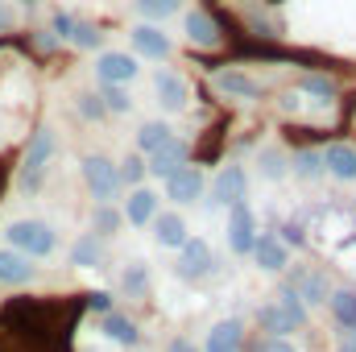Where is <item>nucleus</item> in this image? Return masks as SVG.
<instances>
[{"label": "nucleus", "instance_id": "nucleus-14", "mask_svg": "<svg viewBox=\"0 0 356 352\" xmlns=\"http://www.w3.org/2000/svg\"><path fill=\"white\" fill-rule=\"evenodd\" d=\"M133 46H137V54H145V58H166V54H170L166 33H162V29H154V25L133 29Z\"/></svg>", "mask_w": 356, "mask_h": 352}, {"label": "nucleus", "instance_id": "nucleus-25", "mask_svg": "<svg viewBox=\"0 0 356 352\" xmlns=\"http://www.w3.org/2000/svg\"><path fill=\"white\" fill-rule=\"evenodd\" d=\"M99 257H104L99 237H79V241H75V249H71V262H75V265H99Z\"/></svg>", "mask_w": 356, "mask_h": 352}, {"label": "nucleus", "instance_id": "nucleus-43", "mask_svg": "<svg viewBox=\"0 0 356 352\" xmlns=\"http://www.w3.org/2000/svg\"><path fill=\"white\" fill-rule=\"evenodd\" d=\"M4 25H8V13H4V8H0V29H4Z\"/></svg>", "mask_w": 356, "mask_h": 352}, {"label": "nucleus", "instance_id": "nucleus-28", "mask_svg": "<svg viewBox=\"0 0 356 352\" xmlns=\"http://www.w3.org/2000/svg\"><path fill=\"white\" fill-rule=\"evenodd\" d=\"M67 42H75V46H83V50H95V46H99V33H95V25H83V21H75Z\"/></svg>", "mask_w": 356, "mask_h": 352}, {"label": "nucleus", "instance_id": "nucleus-32", "mask_svg": "<svg viewBox=\"0 0 356 352\" xmlns=\"http://www.w3.org/2000/svg\"><path fill=\"white\" fill-rule=\"evenodd\" d=\"M145 286H149V269H145V265H133V269L124 273V290H129V294H145Z\"/></svg>", "mask_w": 356, "mask_h": 352}, {"label": "nucleus", "instance_id": "nucleus-22", "mask_svg": "<svg viewBox=\"0 0 356 352\" xmlns=\"http://www.w3.org/2000/svg\"><path fill=\"white\" fill-rule=\"evenodd\" d=\"M327 303H332V311H336V323L356 336V294L353 290H336V294H327Z\"/></svg>", "mask_w": 356, "mask_h": 352}, {"label": "nucleus", "instance_id": "nucleus-20", "mask_svg": "<svg viewBox=\"0 0 356 352\" xmlns=\"http://www.w3.org/2000/svg\"><path fill=\"white\" fill-rule=\"evenodd\" d=\"M104 332H108V340H116V344H124V349H133V344L141 340V336H137V323L124 319V315H116V311L104 315Z\"/></svg>", "mask_w": 356, "mask_h": 352}, {"label": "nucleus", "instance_id": "nucleus-17", "mask_svg": "<svg viewBox=\"0 0 356 352\" xmlns=\"http://www.w3.org/2000/svg\"><path fill=\"white\" fill-rule=\"evenodd\" d=\"M154 228H158V245H166V249H182V241H186V224H182V216H154Z\"/></svg>", "mask_w": 356, "mask_h": 352}, {"label": "nucleus", "instance_id": "nucleus-9", "mask_svg": "<svg viewBox=\"0 0 356 352\" xmlns=\"http://www.w3.org/2000/svg\"><path fill=\"white\" fill-rule=\"evenodd\" d=\"M166 191H170V199H178V203H191L203 191V175L195 166H178L175 175L166 178Z\"/></svg>", "mask_w": 356, "mask_h": 352}, {"label": "nucleus", "instance_id": "nucleus-34", "mask_svg": "<svg viewBox=\"0 0 356 352\" xmlns=\"http://www.w3.org/2000/svg\"><path fill=\"white\" fill-rule=\"evenodd\" d=\"M261 175H266V178H282V175H286V158H282V154H273V150L261 154Z\"/></svg>", "mask_w": 356, "mask_h": 352}, {"label": "nucleus", "instance_id": "nucleus-15", "mask_svg": "<svg viewBox=\"0 0 356 352\" xmlns=\"http://www.w3.org/2000/svg\"><path fill=\"white\" fill-rule=\"evenodd\" d=\"M124 216H129V224L145 228V224L158 216V195H154V191H133V195H129V207H124Z\"/></svg>", "mask_w": 356, "mask_h": 352}, {"label": "nucleus", "instance_id": "nucleus-19", "mask_svg": "<svg viewBox=\"0 0 356 352\" xmlns=\"http://www.w3.org/2000/svg\"><path fill=\"white\" fill-rule=\"evenodd\" d=\"M186 33H191L195 46H216V42H220V25H216L207 13H191V17H186Z\"/></svg>", "mask_w": 356, "mask_h": 352}, {"label": "nucleus", "instance_id": "nucleus-35", "mask_svg": "<svg viewBox=\"0 0 356 352\" xmlns=\"http://www.w3.org/2000/svg\"><path fill=\"white\" fill-rule=\"evenodd\" d=\"M286 249H294V245H302L307 237H302V224H282V237H277Z\"/></svg>", "mask_w": 356, "mask_h": 352}, {"label": "nucleus", "instance_id": "nucleus-38", "mask_svg": "<svg viewBox=\"0 0 356 352\" xmlns=\"http://www.w3.org/2000/svg\"><path fill=\"white\" fill-rule=\"evenodd\" d=\"M79 108H83V116H91V120L104 112V104H95V95H83V99H79Z\"/></svg>", "mask_w": 356, "mask_h": 352}, {"label": "nucleus", "instance_id": "nucleus-3", "mask_svg": "<svg viewBox=\"0 0 356 352\" xmlns=\"http://www.w3.org/2000/svg\"><path fill=\"white\" fill-rule=\"evenodd\" d=\"M211 265H216V253H211L207 241H182L178 265H175V273L182 282H199L203 273H211Z\"/></svg>", "mask_w": 356, "mask_h": 352}, {"label": "nucleus", "instance_id": "nucleus-31", "mask_svg": "<svg viewBox=\"0 0 356 352\" xmlns=\"http://www.w3.org/2000/svg\"><path fill=\"white\" fill-rule=\"evenodd\" d=\"M116 228H120V211H116V207H108V203H104V207H99V211H95V232H99V237H104V232H116Z\"/></svg>", "mask_w": 356, "mask_h": 352}, {"label": "nucleus", "instance_id": "nucleus-42", "mask_svg": "<svg viewBox=\"0 0 356 352\" xmlns=\"http://www.w3.org/2000/svg\"><path fill=\"white\" fill-rule=\"evenodd\" d=\"M340 352H356V336H348V340H340Z\"/></svg>", "mask_w": 356, "mask_h": 352}, {"label": "nucleus", "instance_id": "nucleus-41", "mask_svg": "<svg viewBox=\"0 0 356 352\" xmlns=\"http://www.w3.org/2000/svg\"><path fill=\"white\" fill-rule=\"evenodd\" d=\"M170 352H199V349H195L191 340H175V344H170Z\"/></svg>", "mask_w": 356, "mask_h": 352}, {"label": "nucleus", "instance_id": "nucleus-5", "mask_svg": "<svg viewBox=\"0 0 356 352\" xmlns=\"http://www.w3.org/2000/svg\"><path fill=\"white\" fill-rule=\"evenodd\" d=\"M228 245H232V253H253V245H257V220H253L249 203H232V216H228Z\"/></svg>", "mask_w": 356, "mask_h": 352}, {"label": "nucleus", "instance_id": "nucleus-10", "mask_svg": "<svg viewBox=\"0 0 356 352\" xmlns=\"http://www.w3.org/2000/svg\"><path fill=\"white\" fill-rule=\"evenodd\" d=\"M294 294L302 298V303H311V307H319V303H327V278L319 273V269H307V273H294Z\"/></svg>", "mask_w": 356, "mask_h": 352}, {"label": "nucleus", "instance_id": "nucleus-37", "mask_svg": "<svg viewBox=\"0 0 356 352\" xmlns=\"http://www.w3.org/2000/svg\"><path fill=\"white\" fill-rule=\"evenodd\" d=\"M141 170H145V166H141V158H129V162H124V170H120V178L137 182V178H141Z\"/></svg>", "mask_w": 356, "mask_h": 352}, {"label": "nucleus", "instance_id": "nucleus-23", "mask_svg": "<svg viewBox=\"0 0 356 352\" xmlns=\"http://www.w3.org/2000/svg\"><path fill=\"white\" fill-rule=\"evenodd\" d=\"M273 307H277V311H282V315H286V319H290L294 328H302V323H307V303H302V298L294 294V286H282V290H277V303H273Z\"/></svg>", "mask_w": 356, "mask_h": 352}, {"label": "nucleus", "instance_id": "nucleus-44", "mask_svg": "<svg viewBox=\"0 0 356 352\" xmlns=\"http://www.w3.org/2000/svg\"><path fill=\"white\" fill-rule=\"evenodd\" d=\"M21 4H33V0H21Z\"/></svg>", "mask_w": 356, "mask_h": 352}, {"label": "nucleus", "instance_id": "nucleus-18", "mask_svg": "<svg viewBox=\"0 0 356 352\" xmlns=\"http://www.w3.org/2000/svg\"><path fill=\"white\" fill-rule=\"evenodd\" d=\"M216 88L228 91V95H241V99H257V95H261V83H253V79L241 75V71H224V75H216Z\"/></svg>", "mask_w": 356, "mask_h": 352}, {"label": "nucleus", "instance_id": "nucleus-36", "mask_svg": "<svg viewBox=\"0 0 356 352\" xmlns=\"http://www.w3.org/2000/svg\"><path fill=\"white\" fill-rule=\"evenodd\" d=\"M261 352H294V344L286 336H269L266 344H261Z\"/></svg>", "mask_w": 356, "mask_h": 352}, {"label": "nucleus", "instance_id": "nucleus-11", "mask_svg": "<svg viewBox=\"0 0 356 352\" xmlns=\"http://www.w3.org/2000/svg\"><path fill=\"white\" fill-rule=\"evenodd\" d=\"M253 253H257V265L269 269V273H277V269H286V265H290V249H286L277 237H257Z\"/></svg>", "mask_w": 356, "mask_h": 352}, {"label": "nucleus", "instance_id": "nucleus-1", "mask_svg": "<svg viewBox=\"0 0 356 352\" xmlns=\"http://www.w3.org/2000/svg\"><path fill=\"white\" fill-rule=\"evenodd\" d=\"M8 249L13 253H25V257H46V253H54V245H58V237H54V228H46V224H38V220H17V224H8Z\"/></svg>", "mask_w": 356, "mask_h": 352}, {"label": "nucleus", "instance_id": "nucleus-40", "mask_svg": "<svg viewBox=\"0 0 356 352\" xmlns=\"http://www.w3.org/2000/svg\"><path fill=\"white\" fill-rule=\"evenodd\" d=\"M91 307H95V311H104V315H108V311H112V298H108V294H91Z\"/></svg>", "mask_w": 356, "mask_h": 352}, {"label": "nucleus", "instance_id": "nucleus-29", "mask_svg": "<svg viewBox=\"0 0 356 352\" xmlns=\"http://www.w3.org/2000/svg\"><path fill=\"white\" fill-rule=\"evenodd\" d=\"M261 323H266V332H273V336H286V332H294V323L277 311V307H266L261 311Z\"/></svg>", "mask_w": 356, "mask_h": 352}, {"label": "nucleus", "instance_id": "nucleus-7", "mask_svg": "<svg viewBox=\"0 0 356 352\" xmlns=\"http://www.w3.org/2000/svg\"><path fill=\"white\" fill-rule=\"evenodd\" d=\"M186 162V145L178 141V137H170L166 145H158L154 154H149V175H158V178H170Z\"/></svg>", "mask_w": 356, "mask_h": 352}, {"label": "nucleus", "instance_id": "nucleus-13", "mask_svg": "<svg viewBox=\"0 0 356 352\" xmlns=\"http://www.w3.org/2000/svg\"><path fill=\"white\" fill-rule=\"evenodd\" d=\"M33 278V265L25 253H13V249H0V282L4 286H21Z\"/></svg>", "mask_w": 356, "mask_h": 352}, {"label": "nucleus", "instance_id": "nucleus-26", "mask_svg": "<svg viewBox=\"0 0 356 352\" xmlns=\"http://www.w3.org/2000/svg\"><path fill=\"white\" fill-rule=\"evenodd\" d=\"M294 170H298L302 178H319V175H323V154H315V150L294 154Z\"/></svg>", "mask_w": 356, "mask_h": 352}, {"label": "nucleus", "instance_id": "nucleus-33", "mask_svg": "<svg viewBox=\"0 0 356 352\" xmlns=\"http://www.w3.org/2000/svg\"><path fill=\"white\" fill-rule=\"evenodd\" d=\"M137 8L145 17H170V13H178V0H137Z\"/></svg>", "mask_w": 356, "mask_h": 352}, {"label": "nucleus", "instance_id": "nucleus-4", "mask_svg": "<svg viewBox=\"0 0 356 352\" xmlns=\"http://www.w3.org/2000/svg\"><path fill=\"white\" fill-rule=\"evenodd\" d=\"M83 178H88L91 195L95 199H116V186H120V170L108 162V158H99V154H91L88 162H83Z\"/></svg>", "mask_w": 356, "mask_h": 352}, {"label": "nucleus", "instance_id": "nucleus-6", "mask_svg": "<svg viewBox=\"0 0 356 352\" xmlns=\"http://www.w3.org/2000/svg\"><path fill=\"white\" fill-rule=\"evenodd\" d=\"M245 191H249V178L241 166H224L216 182H211V207H232V203H245Z\"/></svg>", "mask_w": 356, "mask_h": 352}, {"label": "nucleus", "instance_id": "nucleus-21", "mask_svg": "<svg viewBox=\"0 0 356 352\" xmlns=\"http://www.w3.org/2000/svg\"><path fill=\"white\" fill-rule=\"evenodd\" d=\"M158 99H162V108L178 112V108L186 104V83H182L178 75H170V71H162V75H158Z\"/></svg>", "mask_w": 356, "mask_h": 352}, {"label": "nucleus", "instance_id": "nucleus-2", "mask_svg": "<svg viewBox=\"0 0 356 352\" xmlns=\"http://www.w3.org/2000/svg\"><path fill=\"white\" fill-rule=\"evenodd\" d=\"M50 154H54V133H50V129H38V133L29 137V150H25V170H21V191H38V178H42V170H46Z\"/></svg>", "mask_w": 356, "mask_h": 352}, {"label": "nucleus", "instance_id": "nucleus-27", "mask_svg": "<svg viewBox=\"0 0 356 352\" xmlns=\"http://www.w3.org/2000/svg\"><path fill=\"white\" fill-rule=\"evenodd\" d=\"M302 91L315 95V99H332V95H336V83L323 79V75H302Z\"/></svg>", "mask_w": 356, "mask_h": 352}, {"label": "nucleus", "instance_id": "nucleus-16", "mask_svg": "<svg viewBox=\"0 0 356 352\" xmlns=\"http://www.w3.org/2000/svg\"><path fill=\"white\" fill-rule=\"evenodd\" d=\"M323 170H332L336 178H356V150L353 145H332V150H323Z\"/></svg>", "mask_w": 356, "mask_h": 352}, {"label": "nucleus", "instance_id": "nucleus-30", "mask_svg": "<svg viewBox=\"0 0 356 352\" xmlns=\"http://www.w3.org/2000/svg\"><path fill=\"white\" fill-rule=\"evenodd\" d=\"M99 99H104V108H112V112H129V108H133V99L120 88H112V83H104V95H99Z\"/></svg>", "mask_w": 356, "mask_h": 352}, {"label": "nucleus", "instance_id": "nucleus-39", "mask_svg": "<svg viewBox=\"0 0 356 352\" xmlns=\"http://www.w3.org/2000/svg\"><path fill=\"white\" fill-rule=\"evenodd\" d=\"M71 25H75V21H71L67 13H58V17H54V29H58L63 38H71Z\"/></svg>", "mask_w": 356, "mask_h": 352}, {"label": "nucleus", "instance_id": "nucleus-24", "mask_svg": "<svg viewBox=\"0 0 356 352\" xmlns=\"http://www.w3.org/2000/svg\"><path fill=\"white\" fill-rule=\"evenodd\" d=\"M170 141V129L162 125V120H149V125H141V133H137V150L141 154H154L158 145H166Z\"/></svg>", "mask_w": 356, "mask_h": 352}, {"label": "nucleus", "instance_id": "nucleus-8", "mask_svg": "<svg viewBox=\"0 0 356 352\" xmlns=\"http://www.w3.org/2000/svg\"><path fill=\"white\" fill-rule=\"evenodd\" d=\"M241 344H245V323L241 319H224L207 336V352H241Z\"/></svg>", "mask_w": 356, "mask_h": 352}, {"label": "nucleus", "instance_id": "nucleus-12", "mask_svg": "<svg viewBox=\"0 0 356 352\" xmlns=\"http://www.w3.org/2000/svg\"><path fill=\"white\" fill-rule=\"evenodd\" d=\"M95 71H99V79H104V83H112V88H116V83H129V79L137 75V63H133L129 54H104Z\"/></svg>", "mask_w": 356, "mask_h": 352}]
</instances>
